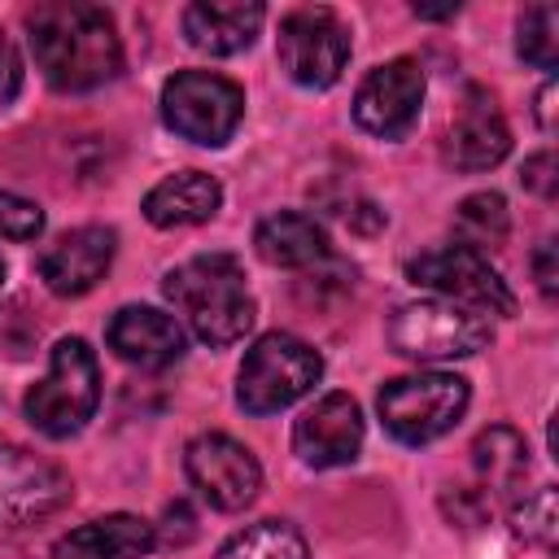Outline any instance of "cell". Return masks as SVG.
Returning a JSON list of instances; mask_svg holds the SVG:
<instances>
[{
	"label": "cell",
	"instance_id": "cell-26",
	"mask_svg": "<svg viewBox=\"0 0 559 559\" xmlns=\"http://www.w3.org/2000/svg\"><path fill=\"white\" fill-rule=\"evenodd\" d=\"M39 231H44V210L0 188V240H35Z\"/></svg>",
	"mask_w": 559,
	"mask_h": 559
},
{
	"label": "cell",
	"instance_id": "cell-10",
	"mask_svg": "<svg viewBox=\"0 0 559 559\" xmlns=\"http://www.w3.org/2000/svg\"><path fill=\"white\" fill-rule=\"evenodd\" d=\"M188 485L214 507V511H245L262 489V467L249 445H240L227 432H201L183 450Z\"/></svg>",
	"mask_w": 559,
	"mask_h": 559
},
{
	"label": "cell",
	"instance_id": "cell-11",
	"mask_svg": "<svg viewBox=\"0 0 559 559\" xmlns=\"http://www.w3.org/2000/svg\"><path fill=\"white\" fill-rule=\"evenodd\" d=\"M74 485L52 459L0 437V528L35 524L70 502Z\"/></svg>",
	"mask_w": 559,
	"mask_h": 559
},
{
	"label": "cell",
	"instance_id": "cell-3",
	"mask_svg": "<svg viewBox=\"0 0 559 559\" xmlns=\"http://www.w3.org/2000/svg\"><path fill=\"white\" fill-rule=\"evenodd\" d=\"M96 402H100V367L92 345L83 336H61L52 345L44 380L26 389L22 406L35 432L61 441V437H74L96 415Z\"/></svg>",
	"mask_w": 559,
	"mask_h": 559
},
{
	"label": "cell",
	"instance_id": "cell-19",
	"mask_svg": "<svg viewBox=\"0 0 559 559\" xmlns=\"http://www.w3.org/2000/svg\"><path fill=\"white\" fill-rule=\"evenodd\" d=\"M223 205V188L214 175L205 170H179L166 175L162 183L148 188L144 197V218L153 227H197L205 218H214Z\"/></svg>",
	"mask_w": 559,
	"mask_h": 559
},
{
	"label": "cell",
	"instance_id": "cell-23",
	"mask_svg": "<svg viewBox=\"0 0 559 559\" xmlns=\"http://www.w3.org/2000/svg\"><path fill=\"white\" fill-rule=\"evenodd\" d=\"M214 559H310V546L288 520H258L231 533Z\"/></svg>",
	"mask_w": 559,
	"mask_h": 559
},
{
	"label": "cell",
	"instance_id": "cell-1",
	"mask_svg": "<svg viewBox=\"0 0 559 559\" xmlns=\"http://www.w3.org/2000/svg\"><path fill=\"white\" fill-rule=\"evenodd\" d=\"M26 39L39 74L57 92H92L114 83L122 70V39L100 4L44 0L26 9Z\"/></svg>",
	"mask_w": 559,
	"mask_h": 559
},
{
	"label": "cell",
	"instance_id": "cell-2",
	"mask_svg": "<svg viewBox=\"0 0 559 559\" xmlns=\"http://www.w3.org/2000/svg\"><path fill=\"white\" fill-rule=\"evenodd\" d=\"M162 293L183 314L192 336L205 341L210 349L236 345L253 328V314H258L245 271L231 253H197L179 262L175 271H166Z\"/></svg>",
	"mask_w": 559,
	"mask_h": 559
},
{
	"label": "cell",
	"instance_id": "cell-12",
	"mask_svg": "<svg viewBox=\"0 0 559 559\" xmlns=\"http://www.w3.org/2000/svg\"><path fill=\"white\" fill-rule=\"evenodd\" d=\"M419 109H424V70L411 57H393L376 66L354 92V122L380 140L406 135Z\"/></svg>",
	"mask_w": 559,
	"mask_h": 559
},
{
	"label": "cell",
	"instance_id": "cell-29",
	"mask_svg": "<svg viewBox=\"0 0 559 559\" xmlns=\"http://www.w3.org/2000/svg\"><path fill=\"white\" fill-rule=\"evenodd\" d=\"M533 271H537V288H542V297L550 301L555 297V240H542L537 245V253H533Z\"/></svg>",
	"mask_w": 559,
	"mask_h": 559
},
{
	"label": "cell",
	"instance_id": "cell-22",
	"mask_svg": "<svg viewBox=\"0 0 559 559\" xmlns=\"http://www.w3.org/2000/svg\"><path fill=\"white\" fill-rule=\"evenodd\" d=\"M507 236H511V214H507V201L498 192H472L459 201L454 245H463L472 253H489V249H502Z\"/></svg>",
	"mask_w": 559,
	"mask_h": 559
},
{
	"label": "cell",
	"instance_id": "cell-4",
	"mask_svg": "<svg viewBox=\"0 0 559 559\" xmlns=\"http://www.w3.org/2000/svg\"><path fill=\"white\" fill-rule=\"evenodd\" d=\"M323 376V358L314 345H306L293 332H266L258 336L236 371V402L249 415H275L293 402H301Z\"/></svg>",
	"mask_w": 559,
	"mask_h": 559
},
{
	"label": "cell",
	"instance_id": "cell-28",
	"mask_svg": "<svg viewBox=\"0 0 559 559\" xmlns=\"http://www.w3.org/2000/svg\"><path fill=\"white\" fill-rule=\"evenodd\" d=\"M520 179H524L528 192L555 197V188H559V183H555V157H550V153H533V157L524 162V175H520Z\"/></svg>",
	"mask_w": 559,
	"mask_h": 559
},
{
	"label": "cell",
	"instance_id": "cell-6",
	"mask_svg": "<svg viewBox=\"0 0 559 559\" xmlns=\"http://www.w3.org/2000/svg\"><path fill=\"white\" fill-rule=\"evenodd\" d=\"M472 402V389L454 371H415L397 376L380 389L376 406L384 419V432L402 445H428L445 437Z\"/></svg>",
	"mask_w": 559,
	"mask_h": 559
},
{
	"label": "cell",
	"instance_id": "cell-13",
	"mask_svg": "<svg viewBox=\"0 0 559 559\" xmlns=\"http://www.w3.org/2000/svg\"><path fill=\"white\" fill-rule=\"evenodd\" d=\"M293 450L306 467H345L362 450V411L349 393L332 389L293 424Z\"/></svg>",
	"mask_w": 559,
	"mask_h": 559
},
{
	"label": "cell",
	"instance_id": "cell-24",
	"mask_svg": "<svg viewBox=\"0 0 559 559\" xmlns=\"http://www.w3.org/2000/svg\"><path fill=\"white\" fill-rule=\"evenodd\" d=\"M515 52L537 66V70H555L559 66V9L555 4H533L520 13L515 22Z\"/></svg>",
	"mask_w": 559,
	"mask_h": 559
},
{
	"label": "cell",
	"instance_id": "cell-27",
	"mask_svg": "<svg viewBox=\"0 0 559 559\" xmlns=\"http://www.w3.org/2000/svg\"><path fill=\"white\" fill-rule=\"evenodd\" d=\"M22 57H17V48H13V39L0 31V109H9L13 100H17V92H22Z\"/></svg>",
	"mask_w": 559,
	"mask_h": 559
},
{
	"label": "cell",
	"instance_id": "cell-8",
	"mask_svg": "<svg viewBox=\"0 0 559 559\" xmlns=\"http://www.w3.org/2000/svg\"><path fill=\"white\" fill-rule=\"evenodd\" d=\"M275 57L297 87H332L349 66V26L323 4L293 9L280 17Z\"/></svg>",
	"mask_w": 559,
	"mask_h": 559
},
{
	"label": "cell",
	"instance_id": "cell-30",
	"mask_svg": "<svg viewBox=\"0 0 559 559\" xmlns=\"http://www.w3.org/2000/svg\"><path fill=\"white\" fill-rule=\"evenodd\" d=\"M415 13L437 22V17H454V13H459V4H441V9H432V4H415Z\"/></svg>",
	"mask_w": 559,
	"mask_h": 559
},
{
	"label": "cell",
	"instance_id": "cell-18",
	"mask_svg": "<svg viewBox=\"0 0 559 559\" xmlns=\"http://www.w3.org/2000/svg\"><path fill=\"white\" fill-rule=\"evenodd\" d=\"M153 546H157V524L118 511L57 537L52 559H144Z\"/></svg>",
	"mask_w": 559,
	"mask_h": 559
},
{
	"label": "cell",
	"instance_id": "cell-15",
	"mask_svg": "<svg viewBox=\"0 0 559 559\" xmlns=\"http://www.w3.org/2000/svg\"><path fill=\"white\" fill-rule=\"evenodd\" d=\"M507 153H511V131H507V118H502L498 100L485 87H467L459 114L450 118L445 144H441L445 166L476 175V170L498 166Z\"/></svg>",
	"mask_w": 559,
	"mask_h": 559
},
{
	"label": "cell",
	"instance_id": "cell-14",
	"mask_svg": "<svg viewBox=\"0 0 559 559\" xmlns=\"http://www.w3.org/2000/svg\"><path fill=\"white\" fill-rule=\"evenodd\" d=\"M114 253H118V231L114 227H100V223L74 227L39 253V280L57 297H83L105 280Z\"/></svg>",
	"mask_w": 559,
	"mask_h": 559
},
{
	"label": "cell",
	"instance_id": "cell-5",
	"mask_svg": "<svg viewBox=\"0 0 559 559\" xmlns=\"http://www.w3.org/2000/svg\"><path fill=\"white\" fill-rule=\"evenodd\" d=\"M393 354L415 358V362H450V358H472L493 341V323L489 314L445 301V297H428V301H406L393 310L389 328H384Z\"/></svg>",
	"mask_w": 559,
	"mask_h": 559
},
{
	"label": "cell",
	"instance_id": "cell-31",
	"mask_svg": "<svg viewBox=\"0 0 559 559\" xmlns=\"http://www.w3.org/2000/svg\"><path fill=\"white\" fill-rule=\"evenodd\" d=\"M0 284H4V258H0Z\"/></svg>",
	"mask_w": 559,
	"mask_h": 559
},
{
	"label": "cell",
	"instance_id": "cell-16",
	"mask_svg": "<svg viewBox=\"0 0 559 559\" xmlns=\"http://www.w3.org/2000/svg\"><path fill=\"white\" fill-rule=\"evenodd\" d=\"M105 341L122 362L144 367V371H162V367L179 362L183 349H188L183 323L166 310H153V306H122L109 319Z\"/></svg>",
	"mask_w": 559,
	"mask_h": 559
},
{
	"label": "cell",
	"instance_id": "cell-20",
	"mask_svg": "<svg viewBox=\"0 0 559 559\" xmlns=\"http://www.w3.org/2000/svg\"><path fill=\"white\" fill-rule=\"evenodd\" d=\"M253 249H258L262 262L297 271V266H314L328 253V236H323V227L310 214L280 210V214H266L253 227Z\"/></svg>",
	"mask_w": 559,
	"mask_h": 559
},
{
	"label": "cell",
	"instance_id": "cell-9",
	"mask_svg": "<svg viewBox=\"0 0 559 559\" xmlns=\"http://www.w3.org/2000/svg\"><path fill=\"white\" fill-rule=\"evenodd\" d=\"M406 275L419 288H432L445 301L472 306L480 314H515V293L507 280L489 266L485 253H472L463 245H437L406 262Z\"/></svg>",
	"mask_w": 559,
	"mask_h": 559
},
{
	"label": "cell",
	"instance_id": "cell-17",
	"mask_svg": "<svg viewBox=\"0 0 559 559\" xmlns=\"http://www.w3.org/2000/svg\"><path fill=\"white\" fill-rule=\"evenodd\" d=\"M179 22H183V39L197 52L231 57L253 44V35L266 22V9L253 0H201V4H188Z\"/></svg>",
	"mask_w": 559,
	"mask_h": 559
},
{
	"label": "cell",
	"instance_id": "cell-21",
	"mask_svg": "<svg viewBox=\"0 0 559 559\" xmlns=\"http://www.w3.org/2000/svg\"><path fill=\"white\" fill-rule=\"evenodd\" d=\"M472 463H476V476H480V489L489 493H511L520 489L524 472H528V445L515 428L498 424V428H485L472 445Z\"/></svg>",
	"mask_w": 559,
	"mask_h": 559
},
{
	"label": "cell",
	"instance_id": "cell-25",
	"mask_svg": "<svg viewBox=\"0 0 559 559\" xmlns=\"http://www.w3.org/2000/svg\"><path fill=\"white\" fill-rule=\"evenodd\" d=\"M511 533H515L524 546L555 550V537H559L555 485H537L533 493H524V498H515V502H511Z\"/></svg>",
	"mask_w": 559,
	"mask_h": 559
},
{
	"label": "cell",
	"instance_id": "cell-7",
	"mask_svg": "<svg viewBox=\"0 0 559 559\" xmlns=\"http://www.w3.org/2000/svg\"><path fill=\"white\" fill-rule=\"evenodd\" d=\"M245 118V92L214 70H179L162 87V122L205 148H218L236 135Z\"/></svg>",
	"mask_w": 559,
	"mask_h": 559
}]
</instances>
